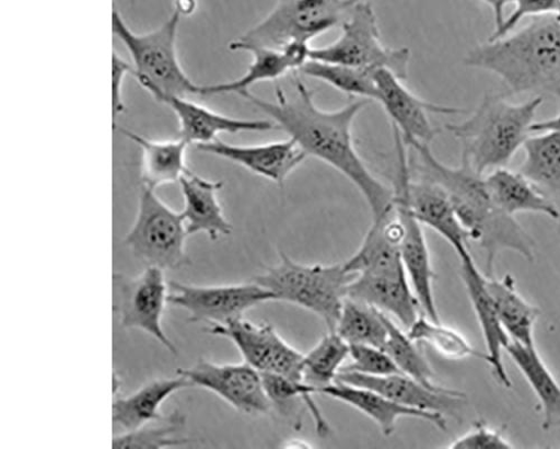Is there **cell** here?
<instances>
[{"mask_svg":"<svg viewBox=\"0 0 560 449\" xmlns=\"http://www.w3.org/2000/svg\"><path fill=\"white\" fill-rule=\"evenodd\" d=\"M401 235V222L394 206L387 214L372 219L361 246L345 262L348 272L354 276L406 273L400 252Z\"/></svg>","mask_w":560,"mask_h":449,"instance_id":"obj_22","label":"cell"},{"mask_svg":"<svg viewBox=\"0 0 560 449\" xmlns=\"http://www.w3.org/2000/svg\"><path fill=\"white\" fill-rule=\"evenodd\" d=\"M170 302L189 312L194 323L223 325L244 318L250 309L276 301L273 295L257 283L201 287L172 281Z\"/></svg>","mask_w":560,"mask_h":449,"instance_id":"obj_12","label":"cell"},{"mask_svg":"<svg viewBox=\"0 0 560 449\" xmlns=\"http://www.w3.org/2000/svg\"><path fill=\"white\" fill-rule=\"evenodd\" d=\"M464 64L498 76L509 94L560 101V21L535 18L515 33L478 45Z\"/></svg>","mask_w":560,"mask_h":449,"instance_id":"obj_3","label":"cell"},{"mask_svg":"<svg viewBox=\"0 0 560 449\" xmlns=\"http://www.w3.org/2000/svg\"><path fill=\"white\" fill-rule=\"evenodd\" d=\"M253 62L246 73L238 79L217 84L202 85V96L238 94L250 92L260 82L275 81L290 72H299L310 60L311 48L306 43H292L283 49L250 48Z\"/></svg>","mask_w":560,"mask_h":449,"instance_id":"obj_23","label":"cell"},{"mask_svg":"<svg viewBox=\"0 0 560 449\" xmlns=\"http://www.w3.org/2000/svg\"><path fill=\"white\" fill-rule=\"evenodd\" d=\"M177 375L188 379L194 387L214 393L242 414L258 416L271 408L261 375L245 361L218 365L200 359L195 367L180 369Z\"/></svg>","mask_w":560,"mask_h":449,"instance_id":"obj_15","label":"cell"},{"mask_svg":"<svg viewBox=\"0 0 560 449\" xmlns=\"http://www.w3.org/2000/svg\"><path fill=\"white\" fill-rule=\"evenodd\" d=\"M558 221H559V225H560V217H559Z\"/></svg>","mask_w":560,"mask_h":449,"instance_id":"obj_47","label":"cell"},{"mask_svg":"<svg viewBox=\"0 0 560 449\" xmlns=\"http://www.w3.org/2000/svg\"><path fill=\"white\" fill-rule=\"evenodd\" d=\"M460 261V277L468 292L478 323L486 342L489 366L493 376L504 388H511V380L503 365V350L511 342L502 326L488 290L487 276L482 274L470 251L458 256Z\"/></svg>","mask_w":560,"mask_h":449,"instance_id":"obj_19","label":"cell"},{"mask_svg":"<svg viewBox=\"0 0 560 449\" xmlns=\"http://www.w3.org/2000/svg\"><path fill=\"white\" fill-rule=\"evenodd\" d=\"M206 332L235 344L244 361L260 375H277L304 381V354L290 345L271 325L256 324L242 318L223 325L209 326Z\"/></svg>","mask_w":560,"mask_h":449,"instance_id":"obj_11","label":"cell"},{"mask_svg":"<svg viewBox=\"0 0 560 449\" xmlns=\"http://www.w3.org/2000/svg\"><path fill=\"white\" fill-rule=\"evenodd\" d=\"M349 345H371L384 348L388 338L385 313L347 298L336 331Z\"/></svg>","mask_w":560,"mask_h":449,"instance_id":"obj_33","label":"cell"},{"mask_svg":"<svg viewBox=\"0 0 560 449\" xmlns=\"http://www.w3.org/2000/svg\"><path fill=\"white\" fill-rule=\"evenodd\" d=\"M388 327V338L384 349L388 353L400 373L406 375L424 385L439 389L435 375L428 362L427 357L419 349L418 343L402 332L385 313Z\"/></svg>","mask_w":560,"mask_h":449,"instance_id":"obj_36","label":"cell"},{"mask_svg":"<svg viewBox=\"0 0 560 449\" xmlns=\"http://www.w3.org/2000/svg\"><path fill=\"white\" fill-rule=\"evenodd\" d=\"M359 0H277L271 12L229 45L231 51L283 49L341 27Z\"/></svg>","mask_w":560,"mask_h":449,"instance_id":"obj_7","label":"cell"},{"mask_svg":"<svg viewBox=\"0 0 560 449\" xmlns=\"http://www.w3.org/2000/svg\"><path fill=\"white\" fill-rule=\"evenodd\" d=\"M319 394L349 404L371 421L375 422L385 436H392L400 418H416L431 423L441 430H446V417L416 411L389 399L388 396L366 388L337 381L318 391Z\"/></svg>","mask_w":560,"mask_h":449,"instance_id":"obj_24","label":"cell"},{"mask_svg":"<svg viewBox=\"0 0 560 449\" xmlns=\"http://www.w3.org/2000/svg\"><path fill=\"white\" fill-rule=\"evenodd\" d=\"M182 16L190 15L196 10V0H176V8Z\"/></svg>","mask_w":560,"mask_h":449,"instance_id":"obj_45","label":"cell"},{"mask_svg":"<svg viewBox=\"0 0 560 449\" xmlns=\"http://www.w3.org/2000/svg\"><path fill=\"white\" fill-rule=\"evenodd\" d=\"M395 206L401 222L402 235L400 252L402 263L415 291L422 307L423 313L435 322H441L434 295L435 273L431 254L420 223L411 211L401 177H395Z\"/></svg>","mask_w":560,"mask_h":449,"instance_id":"obj_16","label":"cell"},{"mask_svg":"<svg viewBox=\"0 0 560 449\" xmlns=\"http://www.w3.org/2000/svg\"><path fill=\"white\" fill-rule=\"evenodd\" d=\"M530 130L532 133L556 131L560 134V113L544 122H535Z\"/></svg>","mask_w":560,"mask_h":449,"instance_id":"obj_44","label":"cell"},{"mask_svg":"<svg viewBox=\"0 0 560 449\" xmlns=\"http://www.w3.org/2000/svg\"><path fill=\"white\" fill-rule=\"evenodd\" d=\"M162 104L170 107L178 119V138L189 145H196V147L219 140L218 137L221 134L278 129L272 120L230 117L213 112L189 99L168 97Z\"/></svg>","mask_w":560,"mask_h":449,"instance_id":"obj_21","label":"cell"},{"mask_svg":"<svg viewBox=\"0 0 560 449\" xmlns=\"http://www.w3.org/2000/svg\"><path fill=\"white\" fill-rule=\"evenodd\" d=\"M511 4L515 5V10L494 30L489 39L510 34L525 19L556 15L560 9V0H511Z\"/></svg>","mask_w":560,"mask_h":449,"instance_id":"obj_40","label":"cell"},{"mask_svg":"<svg viewBox=\"0 0 560 449\" xmlns=\"http://www.w3.org/2000/svg\"><path fill=\"white\" fill-rule=\"evenodd\" d=\"M341 30L334 43L311 49L310 59L354 68L386 69L401 80L408 77L410 50L386 47L377 16L369 3L359 0Z\"/></svg>","mask_w":560,"mask_h":449,"instance_id":"obj_9","label":"cell"},{"mask_svg":"<svg viewBox=\"0 0 560 449\" xmlns=\"http://www.w3.org/2000/svg\"><path fill=\"white\" fill-rule=\"evenodd\" d=\"M337 381L377 391L402 406L445 417H456L465 399L459 391L445 387L432 389L402 373L368 377L341 372Z\"/></svg>","mask_w":560,"mask_h":449,"instance_id":"obj_17","label":"cell"},{"mask_svg":"<svg viewBox=\"0 0 560 449\" xmlns=\"http://www.w3.org/2000/svg\"><path fill=\"white\" fill-rule=\"evenodd\" d=\"M505 352L539 401L542 429L548 431L560 427V384L545 365L536 346H526L511 341Z\"/></svg>","mask_w":560,"mask_h":449,"instance_id":"obj_28","label":"cell"},{"mask_svg":"<svg viewBox=\"0 0 560 449\" xmlns=\"http://www.w3.org/2000/svg\"><path fill=\"white\" fill-rule=\"evenodd\" d=\"M186 223L182 212L163 203L155 191L140 189L138 211L124 243L133 255L162 269H178L190 263L186 254Z\"/></svg>","mask_w":560,"mask_h":449,"instance_id":"obj_8","label":"cell"},{"mask_svg":"<svg viewBox=\"0 0 560 449\" xmlns=\"http://www.w3.org/2000/svg\"><path fill=\"white\" fill-rule=\"evenodd\" d=\"M350 354V345L329 332L304 355L302 376L305 383L318 391L337 382Z\"/></svg>","mask_w":560,"mask_h":449,"instance_id":"obj_32","label":"cell"},{"mask_svg":"<svg viewBox=\"0 0 560 449\" xmlns=\"http://www.w3.org/2000/svg\"><path fill=\"white\" fill-rule=\"evenodd\" d=\"M377 101L392 120L405 146H431L440 134L430 114L455 115L463 110L430 103L419 99L402 84L394 72L380 69L376 72Z\"/></svg>","mask_w":560,"mask_h":449,"instance_id":"obj_14","label":"cell"},{"mask_svg":"<svg viewBox=\"0 0 560 449\" xmlns=\"http://www.w3.org/2000/svg\"><path fill=\"white\" fill-rule=\"evenodd\" d=\"M556 16L560 21V9H559L558 13L556 14Z\"/></svg>","mask_w":560,"mask_h":449,"instance_id":"obj_46","label":"cell"},{"mask_svg":"<svg viewBox=\"0 0 560 449\" xmlns=\"http://www.w3.org/2000/svg\"><path fill=\"white\" fill-rule=\"evenodd\" d=\"M194 387L185 377L153 380L128 396H118L113 403V423L119 434L131 433L164 418L162 404L172 394Z\"/></svg>","mask_w":560,"mask_h":449,"instance_id":"obj_26","label":"cell"},{"mask_svg":"<svg viewBox=\"0 0 560 449\" xmlns=\"http://www.w3.org/2000/svg\"><path fill=\"white\" fill-rule=\"evenodd\" d=\"M354 277L345 262L308 265L282 254L280 261L255 283L269 290L276 301L290 302L313 312L329 332H335Z\"/></svg>","mask_w":560,"mask_h":449,"instance_id":"obj_6","label":"cell"},{"mask_svg":"<svg viewBox=\"0 0 560 449\" xmlns=\"http://www.w3.org/2000/svg\"><path fill=\"white\" fill-rule=\"evenodd\" d=\"M513 447L515 446L499 429L482 422L448 446L450 449H511Z\"/></svg>","mask_w":560,"mask_h":449,"instance_id":"obj_41","label":"cell"},{"mask_svg":"<svg viewBox=\"0 0 560 449\" xmlns=\"http://www.w3.org/2000/svg\"><path fill=\"white\" fill-rule=\"evenodd\" d=\"M485 179L492 200L505 214L516 216L521 212H535L553 220L559 219L558 206L542 195L522 173L499 168L485 175Z\"/></svg>","mask_w":560,"mask_h":449,"instance_id":"obj_27","label":"cell"},{"mask_svg":"<svg viewBox=\"0 0 560 449\" xmlns=\"http://www.w3.org/2000/svg\"><path fill=\"white\" fill-rule=\"evenodd\" d=\"M241 96L269 116L278 129L289 134L307 157L329 164L350 180L366 202L372 219L394 208V191L370 172L353 141L354 120L369 101H352L337 111H324L315 104L314 93L301 79H296L292 96L277 87L275 102L252 92Z\"/></svg>","mask_w":560,"mask_h":449,"instance_id":"obj_1","label":"cell"},{"mask_svg":"<svg viewBox=\"0 0 560 449\" xmlns=\"http://www.w3.org/2000/svg\"><path fill=\"white\" fill-rule=\"evenodd\" d=\"M350 364L341 372L357 373L368 377H384L400 373L388 353L381 347L371 345H350Z\"/></svg>","mask_w":560,"mask_h":449,"instance_id":"obj_39","label":"cell"},{"mask_svg":"<svg viewBox=\"0 0 560 449\" xmlns=\"http://www.w3.org/2000/svg\"><path fill=\"white\" fill-rule=\"evenodd\" d=\"M182 14L172 15L147 34L132 32L117 10L113 12V33L125 45L132 60V76L160 103L168 97L202 96L178 62L176 41Z\"/></svg>","mask_w":560,"mask_h":449,"instance_id":"obj_5","label":"cell"},{"mask_svg":"<svg viewBox=\"0 0 560 449\" xmlns=\"http://www.w3.org/2000/svg\"><path fill=\"white\" fill-rule=\"evenodd\" d=\"M397 153V174L401 177L409 206L417 220L441 235L457 256L470 251L471 237L458 219L445 192L429 180L412 177L399 131L393 128Z\"/></svg>","mask_w":560,"mask_h":449,"instance_id":"obj_13","label":"cell"},{"mask_svg":"<svg viewBox=\"0 0 560 449\" xmlns=\"http://www.w3.org/2000/svg\"><path fill=\"white\" fill-rule=\"evenodd\" d=\"M498 316L512 342L535 345V325L540 310L528 302L517 290L516 281L506 275L502 279L487 277Z\"/></svg>","mask_w":560,"mask_h":449,"instance_id":"obj_29","label":"cell"},{"mask_svg":"<svg viewBox=\"0 0 560 449\" xmlns=\"http://www.w3.org/2000/svg\"><path fill=\"white\" fill-rule=\"evenodd\" d=\"M323 81L351 97L377 101V70L322 62L310 59L299 71Z\"/></svg>","mask_w":560,"mask_h":449,"instance_id":"obj_34","label":"cell"},{"mask_svg":"<svg viewBox=\"0 0 560 449\" xmlns=\"http://www.w3.org/2000/svg\"><path fill=\"white\" fill-rule=\"evenodd\" d=\"M407 334L418 344H428L447 358L476 357L490 364L487 353L476 349L459 332L429 319L425 313L420 314Z\"/></svg>","mask_w":560,"mask_h":449,"instance_id":"obj_35","label":"cell"},{"mask_svg":"<svg viewBox=\"0 0 560 449\" xmlns=\"http://www.w3.org/2000/svg\"><path fill=\"white\" fill-rule=\"evenodd\" d=\"M348 298L392 314L407 330L423 312L406 273L359 274L349 286Z\"/></svg>","mask_w":560,"mask_h":449,"instance_id":"obj_20","label":"cell"},{"mask_svg":"<svg viewBox=\"0 0 560 449\" xmlns=\"http://www.w3.org/2000/svg\"><path fill=\"white\" fill-rule=\"evenodd\" d=\"M132 74V66L127 64L117 54L113 56V124L116 125L118 115L125 111L122 101V84L125 77Z\"/></svg>","mask_w":560,"mask_h":449,"instance_id":"obj_42","label":"cell"},{"mask_svg":"<svg viewBox=\"0 0 560 449\" xmlns=\"http://www.w3.org/2000/svg\"><path fill=\"white\" fill-rule=\"evenodd\" d=\"M121 133L143 151V186L156 188L179 183L180 177L189 172L186 165V149L190 146L182 139L153 141L121 128Z\"/></svg>","mask_w":560,"mask_h":449,"instance_id":"obj_30","label":"cell"},{"mask_svg":"<svg viewBox=\"0 0 560 449\" xmlns=\"http://www.w3.org/2000/svg\"><path fill=\"white\" fill-rule=\"evenodd\" d=\"M481 2L492 10L494 30L499 28L504 21V9L508 4H511V0H481Z\"/></svg>","mask_w":560,"mask_h":449,"instance_id":"obj_43","label":"cell"},{"mask_svg":"<svg viewBox=\"0 0 560 449\" xmlns=\"http://www.w3.org/2000/svg\"><path fill=\"white\" fill-rule=\"evenodd\" d=\"M197 149L236 163L278 186H283L307 158L292 139L256 146H233L217 140L197 146Z\"/></svg>","mask_w":560,"mask_h":449,"instance_id":"obj_18","label":"cell"},{"mask_svg":"<svg viewBox=\"0 0 560 449\" xmlns=\"http://www.w3.org/2000/svg\"><path fill=\"white\" fill-rule=\"evenodd\" d=\"M178 184L184 199L182 215L189 237L203 233L215 242L232 233V225L225 218L218 199L222 183L211 182L190 170L180 177Z\"/></svg>","mask_w":560,"mask_h":449,"instance_id":"obj_25","label":"cell"},{"mask_svg":"<svg viewBox=\"0 0 560 449\" xmlns=\"http://www.w3.org/2000/svg\"><path fill=\"white\" fill-rule=\"evenodd\" d=\"M408 158L412 177L429 180L439 185L450 198L454 210L471 240L486 254V276L494 277V264L500 252L512 251L533 262L535 242L515 216L502 211L492 200L483 174L468 163L453 168L441 162L430 146L410 148Z\"/></svg>","mask_w":560,"mask_h":449,"instance_id":"obj_2","label":"cell"},{"mask_svg":"<svg viewBox=\"0 0 560 449\" xmlns=\"http://www.w3.org/2000/svg\"><path fill=\"white\" fill-rule=\"evenodd\" d=\"M541 104V97L512 104L505 96L488 94L468 119L445 128L460 143L462 161L486 175L505 168L524 147Z\"/></svg>","mask_w":560,"mask_h":449,"instance_id":"obj_4","label":"cell"},{"mask_svg":"<svg viewBox=\"0 0 560 449\" xmlns=\"http://www.w3.org/2000/svg\"><path fill=\"white\" fill-rule=\"evenodd\" d=\"M261 377L271 406L275 404L279 410H287L292 406V403L302 401L312 414L317 434L319 436L329 434V424L325 421L313 398V395L317 394L313 387L304 381L293 380L283 376L261 375Z\"/></svg>","mask_w":560,"mask_h":449,"instance_id":"obj_38","label":"cell"},{"mask_svg":"<svg viewBox=\"0 0 560 449\" xmlns=\"http://www.w3.org/2000/svg\"><path fill=\"white\" fill-rule=\"evenodd\" d=\"M526 158L520 169L529 182L548 199L560 203V134L537 133L524 145Z\"/></svg>","mask_w":560,"mask_h":449,"instance_id":"obj_31","label":"cell"},{"mask_svg":"<svg viewBox=\"0 0 560 449\" xmlns=\"http://www.w3.org/2000/svg\"><path fill=\"white\" fill-rule=\"evenodd\" d=\"M184 426L185 416L176 411L131 433L116 434L113 439V447L161 449L183 446L190 442V439L179 437V431Z\"/></svg>","mask_w":560,"mask_h":449,"instance_id":"obj_37","label":"cell"},{"mask_svg":"<svg viewBox=\"0 0 560 449\" xmlns=\"http://www.w3.org/2000/svg\"><path fill=\"white\" fill-rule=\"evenodd\" d=\"M114 286L117 293L116 311L121 327L143 331L172 354L177 355V347L162 326L166 303L170 302L164 269L147 266L144 272L136 277L115 274Z\"/></svg>","mask_w":560,"mask_h":449,"instance_id":"obj_10","label":"cell"}]
</instances>
